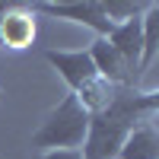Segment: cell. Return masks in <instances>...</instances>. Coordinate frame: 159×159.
I'll use <instances>...</instances> for the list:
<instances>
[{
  "label": "cell",
  "mask_w": 159,
  "mask_h": 159,
  "mask_svg": "<svg viewBox=\"0 0 159 159\" xmlns=\"http://www.w3.org/2000/svg\"><path fill=\"white\" fill-rule=\"evenodd\" d=\"M115 159H159V130H156V121L137 124L124 137V143H121V150H118Z\"/></svg>",
  "instance_id": "obj_8"
},
{
  "label": "cell",
  "mask_w": 159,
  "mask_h": 159,
  "mask_svg": "<svg viewBox=\"0 0 159 159\" xmlns=\"http://www.w3.org/2000/svg\"><path fill=\"white\" fill-rule=\"evenodd\" d=\"M45 61L61 73V80L70 86V92L83 102V108L92 115V111H102L105 105L111 102L115 96V86H108L105 80L96 73L92 67V57L86 48L80 51H61V48H48L45 51Z\"/></svg>",
  "instance_id": "obj_2"
},
{
  "label": "cell",
  "mask_w": 159,
  "mask_h": 159,
  "mask_svg": "<svg viewBox=\"0 0 159 159\" xmlns=\"http://www.w3.org/2000/svg\"><path fill=\"white\" fill-rule=\"evenodd\" d=\"M7 7H10V3H0V16L7 13ZM0 99H3V89H0Z\"/></svg>",
  "instance_id": "obj_11"
},
{
  "label": "cell",
  "mask_w": 159,
  "mask_h": 159,
  "mask_svg": "<svg viewBox=\"0 0 159 159\" xmlns=\"http://www.w3.org/2000/svg\"><path fill=\"white\" fill-rule=\"evenodd\" d=\"M86 51H89V57H92L96 73L108 86H115V89L118 86H137V76H134V70H130V64L108 45V38H96Z\"/></svg>",
  "instance_id": "obj_5"
},
{
  "label": "cell",
  "mask_w": 159,
  "mask_h": 159,
  "mask_svg": "<svg viewBox=\"0 0 159 159\" xmlns=\"http://www.w3.org/2000/svg\"><path fill=\"white\" fill-rule=\"evenodd\" d=\"M159 108V92H140L137 86H118L102 111L89 115L83 159H115L124 137L143 121H153Z\"/></svg>",
  "instance_id": "obj_1"
},
{
  "label": "cell",
  "mask_w": 159,
  "mask_h": 159,
  "mask_svg": "<svg viewBox=\"0 0 159 159\" xmlns=\"http://www.w3.org/2000/svg\"><path fill=\"white\" fill-rule=\"evenodd\" d=\"M35 159H83V150H42Z\"/></svg>",
  "instance_id": "obj_10"
},
{
  "label": "cell",
  "mask_w": 159,
  "mask_h": 159,
  "mask_svg": "<svg viewBox=\"0 0 159 159\" xmlns=\"http://www.w3.org/2000/svg\"><path fill=\"white\" fill-rule=\"evenodd\" d=\"M32 13H45L51 19H67L76 25H86V29L96 32V38H108L115 32V19L105 13L102 3H32Z\"/></svg>",
  "instance_id": "obj_4"
},
{
  "label": "cell",
  "mask_w": 159,
  "mask_h": 159,
  "mask_svg": "<svg viewBox=\"0 0 159 159\" xmlns=\"http://www.w3.org/2000/svg\"><path fill=\"white\" fill-rule=\"evenodd\" d=\"M86 130H89V111L83 108L73 92H67L57 108H51L45 115V121L38 124L32 134V147L42 150H83L86 143Z\"/></svg>",
  "instance_id": "obj_3"
},
{
  "label": "cell",
  "mask_w": 159,
  "mask_h": 159,
  "mask_svg": "<svg viewBox=\"0 0 159 159\" xmlns=\"http://www.w3.org/2000/svg\"><path fill=\"white\" fill-rule=\"evenodd\" d=\"M156 51H159V3H147V10L140 16V64H137V76L153 67Z\"/></svg>",
  "instance_id": "obj_9"
},
{
  "label": "cell",
  "mask_w": 159,
  "mask_h": 159,
  "mask_svg": "<svg viewBox=\"0 0 159 159\" xmlns=\"http://www.w3.org/2000/svg\"><path fill=\"white\" fill-rule=\"evenodd\" d=\"M143 10H147V7H143ZM143 10L134 13V16H127V19H118L115 32L108 35V45L130 64L134 76H137V64H140V16H143Z\"/></svg>",
  "instance_id": "obj_7"
},
{
  "label": "cell",
  "mask_w": 159,
  "mask_h": 159,
  "mask_svg": "<svg viewBox=\"0 0 159 159\" xmlns=\"http://www.w3.org/2000/svg\"><path fill=\"white\" fill-rule=\"evenodd\" d=\"M38 35V25H35V13L29 7H19V3H10L7 13L0 16V45L13 48V51H22L35 42Z\"/></svg>",
  "instance_id": "obj_6"
}]
</instances>
